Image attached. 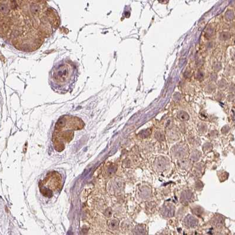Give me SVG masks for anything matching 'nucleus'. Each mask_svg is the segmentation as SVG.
Wrapping results in <instances>:
<instances>
[{"instance_id":"nucleus-1","label":"nucleus","mask_w":235,"mask_h":235,"mask_svg":"<svg viewBox=\"0 0 235 235\" xmlns=\"http://www.w3.org/2000/svg\"><path fill=\"white\" fill-rule=\"evenodd\" d=\"M60 24L46 0H0V35L21 51L38 50Z\"/></svg>"},{"instance_id":"nucleus-2","label":"nucleus","mask_w":235,"mask_h":235,"mask_svg":"<svg viewBox=\"0 0 235 235\" xmlns=\"http://www.w3.org/2000/svg\"><path fill=\"white\" fill-rule=\"evenodd\" d=\"M84 127V123L77 117L66 115L60 118L55 124L52 137L55 150L62 152L73 139L74 131L83 129Z\"/></svg>"},{"instance_id":"nucleus-3","label":"nucleus","mask_w":235,"mask_h":235,"mask_svg":"<svg viewBox=\"0 0 235 235\" xmlns=\"http://www.w3.org/2000/svg\"><path fill=\"white\" fill-rule=\"evenodd\" d=\"M77 76V68L71 61L65 60L57 64L50 73V84L54 91L65 93L73 87Z\"/></svg>"},{"instance_id":"nucleus-4","label":"nucleus","mask_w":235,"mask_h":235,"mask_svg":"<svg viewBox=\"0 0 235 235\" xmlns=\"http://www.w3.org/2000/svg\"><path fill=\"white\" fill-rule=\"evenodd\" d=\"M62 188V178L60 174L56 171L48 173L46 177L39 183V188L41 194L50 198L57 193Z\"/></svg>"},{"instance_id":"nucleus-5","label":"nucleus","mask_w":235,"mask_h":235,"mask_svg":"<svg viewBox=\"0 0 235 235\" xmlns=\"http://www.w3.org/2000/svg\"><path fill=\"white\" fill-rule=\"evenodd\" d=\"M174 209L173 208V206H171V205H166L164 207H163L162 210H161V213L164 216L167 217H171L173 216L174 215Z\"/></svg>"},{"instance_id":"nucleus-6","label":"nucleus","mask_w":235,"mask_h":235,"mask_svg":"<svg viewBox=\"0 0 235 235\" xmlns=\"http://www.w3.org/2000/svg\"><path fill=\"white\" fill-rule=\"evenodd\" d=\"M185 223L186 226L189 227H194L198 224V221L196 219H195L191 216H187L185 219Z\"/></svg>"},{"instance_id":"nucleus-7","label":"nucleus","mask_w":235,"mask_h":235,"mask_svg":"<svg viewBox=\"0 0 235 235\" xmlns=\"http://www.w3.org/2000/svg\"><path fill=\"white\" fill-rule=\"evenodd\" d=\"M178 117H179V119L181 120L186 121L188 120L189 119V116H188V114L186 113V112L181 111L179 113V114H178Z\"/></svg>"},{"instance_id":"nucleus-8","label":"nucleus","mask_w":235,"mask_h":235,"mask_svg":"<svg viewBox=\"0 0 235 235\" xmlns=\"http://www.w3.org/2000/svg\"><path fill=\"white\" fill-rule=\"evenodd\" d=\"M191 193L188 191L183 193L182 194V199L183 200V202H188L191 199Z\"/></svg>"},{"instance_id":"nucleus-9","label":"nucleus","mask_w":235,"mask_h":235,"mask_svg":"<svg viewBox=\"0 0 235 235\" xmlns=\"http://www.w3.org/2000/svg\"><path fill=\"white\" fill-rule=\"evenodd\" d=\"M135 231L136 232V234H145L146 229L144 226H142L141 225L137 226L136 227Z\"/></svg>"},{"instance_id":"nucleus-10","label":"nucleus","mask_w":235,"mask_h":235,"mask_svg":"<svg viewBox=\"0 0 235 235\" xmlns=\"http://www.w3.org/2000/svg\"><path fill=\"white\" fill-rule=\"evenodd\" d=\"M109 227H110L111 229H116L118 225H119V222L116 220H112L110 221L109 223Z\"/></svg>"},{"instance_id":"nucleus-11","label":"nucleus","mask_w":235,"mask_h":235,"mask_svg":"<svg viewBox=\"0 0 235 235\" xmlns=\"http://www.w3.org/2000/svg\"><path fill=\"white\" fill-rule=\"evenodd\" d=\"M150 134V130H143V131H141V133H140V137H142V138H144V137H148Z\"/></svg>"},{"instance_id":"nucleus-12","label":"nucleus","mask_w":235,"mask_h":235,"mask_svg":"<svg viewBox=\"0 0 235 235\" xmlns=\"http://www.w3.org/2000/svg\"><path fill=\"white\" fill-rule=\"evenodd\" d=\"M163 160H161V159H160V160H158L157 161L156 166L158 169H162L163 168H164V167H165V164H166L164 163V161Z\"/></svg>"},{"instance_id":"nucleus-13","label":"nucleus","mask_w":235,"mask_h":235,"mask_svg":"<svg viewBox=\"0 0 235 235\" xmlns=\"http://www.w3.org/2000/svg\"><path fill=\"white\" fill-rule=\"evenodd\" d=\"M193 212H194V213H195L196 215H200L202 213H203V210H202V209L199 207H196V208H194Z\"/></svg>"},{"instance_id":"nucleus-14","label":"nucleus","mask_w":235,"mask_h":235,"mask_svg":"<svg viewBox=\"0 0 235 235\" xmlns=\"http://www.w3.org/2000/svg\"><path fill=\"white\" fill-rule=\"evenodd\" d=\"M222 222H223V219H222V218H221V217H219V218H218L216 219V220H215V224H216V226H221V224H222Z\"/></svg>"},{"instance_id":"nucleus-15","label":"nucleus","mask_w":235,"mask_h":235,"mask_svg":"<svg viewBox=\"0 0 235 235\" xmlns=\"http://www.w3.org/2000/svg\"><path fill=\"white\" fill-rule=\"evenodd\" d=\"M155 137L158 140H163L164 139V136L160 132H157L156 134H155Z\"/></svg>"}]
</instances>
